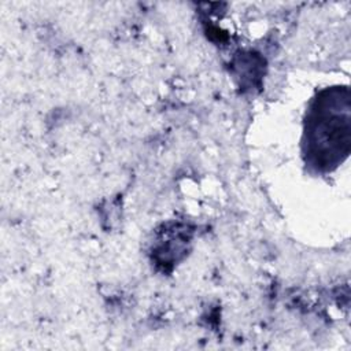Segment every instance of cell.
Here are the masks:
<instances>
[{
    "label": "cell",
    "instance_id": "cell-1",
    "mask_svg": "<svg viewBox=\"0 0 351 351\" xmlns=\"http://www.w3.org/2000/svg\"><path fill=\"white\" fill-rule=\"evenodd\" d=\"M351 104L348 88L326 89L315 99L306 121L304 145L308 160L332 170L350 152Z\"/></svg>",
    "mask_w": 351,
    "mask_h": 351
}]
</instances>
